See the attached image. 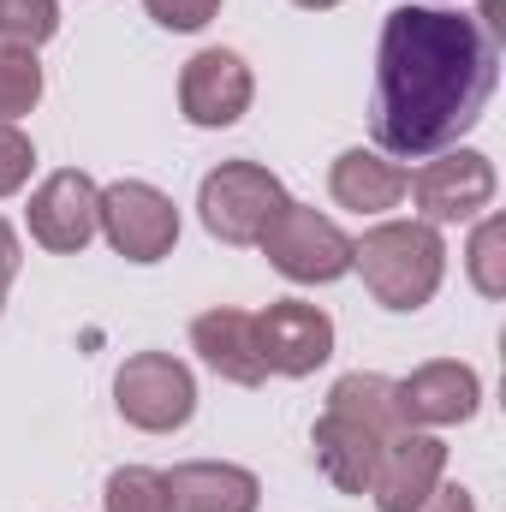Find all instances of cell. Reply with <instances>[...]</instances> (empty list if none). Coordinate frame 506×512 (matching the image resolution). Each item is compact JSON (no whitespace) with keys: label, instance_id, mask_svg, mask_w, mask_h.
<instances>
[{"label":"cell","instance_id":"1","mask_svg":"<svg viewBox=\"0 0 506 512\" xmlns=\"http://www.w3.org/2000/svg\"><path fill=\"white\" fill-rule=\"evenodd\" d=\"M501 78V42L447 6H393L381 24L370 131L387 155H441L483 120Z\"/></svg>","mask_w":506,"mask_h":512},{"label":"cell","instance_id":"2","mask_svg":"<svg viewBox=\"0 0 506 512\" xmlns=\"http://www.w3.org/2000/svg\"><path fill=\"white\" fill-rule=\"evenodd\" d=\"M352 268L387 310H423L447 274V245L429 221H381L352 245Z\"/></svg>","mask_w":506,"mask_h":512},{"label":"cell","instance_id":"3","mask_svg":"<svg viewBox=\"0 0 506 512\" xmlns=\"http://www.w3.org/2000/svg\"><path fill=\"white\" fill-rule=\"evenodd\" d=\"M292 197L280 191V179L256 161H221L203 191H197V209H203V227L221 239V245H262V233L274 227V215L286 209Z\"/></svg>","mask_w":506,"mask_h":512},{"label":"cell","instance_id":"4","mask_svg":"<svg viewBox=\"0 0 506 512\" xmlns=\"http://www.w3.org/2000/svg\"><path fill=\"white\" fill-rule=\"evenodd\" d=\"M114 405H120V417H126L131 429L167 435V429L191 423V411H197V382H191V370H185L179 358H167V352H137V358L120 364V376H114Z\"/></svg>","mask_w":506,"mask_h":512},{"label":"cell","instance_id":"5","mask_svg":"<svg viewBox=\"0 0 506 512\" xmlns=\"http://www.w3.org/2000/svg\"><path fill=\"white\" fill-rule=\"evenodd\" d=\"M262 256H268L286 280L322 286V280H340V274L352 268V239H346L328 215H316V209H304V203H286V209L274 215V227L262 233Z\"/></svg>","mask_w":506,"mask_h":512},{"label":"cell","instance_id":"6","mask_svg":"<svg viewBox=\"0 0 506 512\" xmlns=\"http://www.w3.org/2000/svg\"><path fill=\"white\" fill-rule=\"evenodd\" d=\"M96 221H102L108 245L120 256H131V262H161V256L173 251V239H179V209H173V197L155 191V185H143V179L108 185Z\"/></svg>","mask_w":506,"mask_h":512},{"label":"cell","instance_id":"7","mask_svg":"<svg viewBox=\"0 0 506 512\" xmlns=\"http://www.w3.org/2000/svg\"><path fill=\"white\" fill-rule=\"evenodd\" d=\"M256 352L268 376H310L334 352V322L304 298H280L256 316Z\"/></svg>","mask_w":506,"mask_h":512},{"label":"cell","instance_id":"8","mask_svg":"<svg viewBox=\"0 0 506 512\" xmlns=\"http://www.w3.org/2000/svg\"><path fill=\"white\" fill-rule=\"evenodd\" d=\"M96 209H102V191L90 185V173H78V167L48 173L36 185V197H30V239L54 256L84 251L96 239V227H102Z\"/></svg>","mask_w":506,"mask_h":512},{"label":"cell","instance_id":"9","mask_svg":"<svg viewBox=\"0 0 506 512\" xmlns=\"http://www.w3.org/2000/svg\"><path fill=\"white\" fill-rule=\"evenodd\" d=\"M405 185H411V197H417V209H423L429 227L435 221H471L495 197V161L477 155V149H453V155L417 167Z\"/></svg>","mask_w":506,"mask_h":512},{"label":"cell","instance_id":"10","mask_svg":"<svg viewBox=\"0 0 506 512\" xmlns=\"http://www.w3.org/2000/svg\"><path fill=\"white\" fill-rule=\"evenodd\" d=\"M251 96H256L251 66L233 48H203L179 72V108H185L191 126H233V120H245Z\"/></svg>","mask_w":506,"mask_h":512},{"label":"cell","instance_id":"11","mask_svg":"<svg viewBox=\"0 0 506 512\" xmlns=\"http://www.w3.org/2000/svg\"><path fill=\"white\" fill-rule=\"evenodd\" d=\"M441 471H447V447H441L435 435L399 429V435L381 447L370 495H376L381 512H411V507H423V495L441 483Z\"/></svg>","mask_w":506,"mask_h":512},{"label":"cell","instance_id":"12","mask_svg":"<svg viewBox=\"0 0 506 512\" xmlns=\"http://www.w3.org/2000/svg\"><path fill=\"white\" fill-rule=\"evenodd\" d=\"M399 393V417L405 423H465L471 411H477V399H483V382H477V370L471 364H453V358H441V364H423V370H411L405 382H393Z\"/></svg>","mask_w":506,"mask_h":512},{"label":"cell","instance_id":"13","mask_svg":"<svg viewBox=\"0 0 506 512\" xmlns=\"http://www.w3.org/2000/svg\"><path fill=\"white\" fill-rule=\"evenodd\" d=\"M310 447H316L322 477H328L340 495H370L376 465H381V447H387V441H381L376 429L352 423L346 411H322L316 429H310Z\"/></svg>","mask_w":506,"mask_h":512},{"label":"cell","instance_id":"14","mask_svg":"<svg viewBox=\"0 0 506 512\" xmlns=\"http://www.w3.org/2000/svg\"><path fill=\"white\" fill-rule=\"evenodd\" d=\"M167 495L173 512H256L262 483L245 465H221V459H191L167 471Z\"/></svg>","mask_w":506,"mask_h":512},{"label":"cell","instance_id":"15","mask_svg":"<svg viewBox=\"0 0 506 512\" xmlns=\"http://www.w3.org/2000/svg\"><path fill=\"white\" fill-rule=\"evenodd\" d=\"M191 346L215 376H227L239 387H256L268 376L262 352H256V316H245V310H203L191 322Z\"/></svg>","mask_w":506,"mask_h":512},{"label":"cell","instance_id":"16","mask_svg":"<svg viewBox=\"0 0 506 512\" xmlns=\"http://www.w3.org/2000/svg\"><path fill=\"white\" fill-rule=\"evenodd\" d=\"M328 185H334V203L358 209V215H381V209H393L405 197V173L387 155H376V149H346L334 161Z\"/></svg>","mask_w":506,"mask_h":512},{"label":"cell","instance_id":"17","mask_svg":"<svg viewBox=\"0 0 506 512\" xmlns=\"http://www.w3.org/2000/svg\"><path fill=\"white\" fill-rule=\"evenodd\" d=\"M328 411H346L352 423L376 429L381 441H393L399 429H411V423L399 417V393H393V382H387V376H364V370H352V376H340V382H334Z\"/></svg>","mask_w":506,"mask_h":512},{"label":"cell","instance_id":"18","mask_svg":"<svg viewBox=\"0 0 506 512\" xmlns=\"http://www.w3.org/2000/svg\"><path fill=\"white\" fill-rule=\"evenodd\" d=\"M42 102V66L30 48L0 42V126H12L18 114H30Z\"/></svg>","mask_w":506,"mask_h":512},{"label":"cell","instance_id":"19","mask_svg":"<svg viewBox=\"0 0 506 512\" xmlns=\"http://www.w3.org/2000/svg\"><path fill=\"white\" fill-rule=\"evenodd\" d=\"M54 30H60V6L54 0H0V42L36 54Z\"/></svg>","mask_w":506,"mask_h":512},{"label":"cell","instance_id":"20","mask_svg":"<svg viewBox=\"0 0 506 512\" xmlns=\"http://www.w3.org/2000/svg\"><path fill=\"white\" fill-rule=\"evenodd\" d=\"M108 512H173V495H167V477L161 471H143V465H126L108 477Z\"/></svg>","mask_w":506,"mask_h":512},{"label":"cell","instance_id":"21","mask_svg":"<svg viewBox=\"0 0 506 512\" xmlns=\"http://www.w3.org/2000/svg\"><path fill=\"white\" fill-rule=\"evenodd\" d=\"M506 221L501 215H489L483 227H477V239H471V286L483 292V298H501L506 292Z\"/></svg>","mask_w":506,"mask_h":512},{"label":"cell","instance_id":"22","mask_svg":"<svg viewBox=\"0 0 506 512\" xmlns=\"http://www.w3.org/2000/svg\"><path fill=\"white\" fill-rule=\"evenodd\" d=\"M30 161H36L30 137L18 126H0V197H12V191L30 179Z\"/></svg>","mask_w":506,"mask_h":512},{"label":"cell","instance_id":"23","mask_svg":"<svg viewBox=\"0 0 506 512\" xmlns=\"http://www.w3.org/2000/svg\"><path fill=\"white\" fill-rule=\"evenodd\" d=\"M143 6H149V18L167 24V30H203V24L221 12V0H143Z\"/></svg>","mask_w":506,"mask_h":512},{"label":"cell","instance_id":"24","mask_svg":"<svg viewBox=\"0 0 506 512\" xmlns=\"http://www.w3.org/2000/svg\"><path fill=\"white\" fill-rule=\"evenodd\" d=\"M411 512H477V501H471V489H459V483H435L429 495H423V507Z\"/></svg>","mask_w":506,"mask_h":512},{"label":"cell","instance_id":"25","mask_svg":"<svg viewBox=\"0 0 506 512\" xmlns=\"http://www.w3.org/2000/svg\"><path fill=\"white\" fill-rule=\"evenodd\" d=\"M18 262H24V256H18V233H12V227L0 221V292L12 286V274H18Z\"/></svg>","mask_w":506,"mask_h":512},{"label":"cell","instance_id":"26","mask_svg":"<svg viewBox=\"0 0 506 512\" xmlns=\"http://www.w3.org/2000/svg\"><path fill=\"white\" fill-rule=\"evenodd\" d=\"M298 6H310V12H328V6H340V0H298Z\"/></svg>","mask_w":506,"mask_h":512},{"label":"cell","instance_id":"27","mask_svg":"<svg viewBox=\"0 0 506 512\" xmlns=\"http://www.w3.org/2000/svg\"><path fill=\"white\" fill-rule=\"evenodd\" d=\"M0 304H6V292H0Z\"/></svg>","mask_w":506,"mask_h":512}]
</instances>
